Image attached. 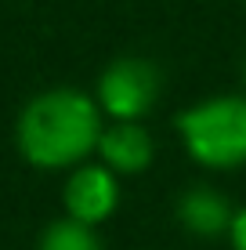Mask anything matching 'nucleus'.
Listing matches in <instances>:
<instances>
[{"label": "nucleus", "instance_id": "f257e3e1", "mask_svg": "<svg viewBox=\"0 0 246 250\" xmlns=\"http://www.w3.org/2000/svg\"><path fill=\"white\" fill-rule=\"evenodd\" d=\"M25 163L40 170L80 167L101 142V105L76 87H55L25 102L15 124Z\"/></svg>", "mask_w": 246, "mask_h": 250}, {"label": "nucleus", "instance_id": "f03ea898", "mask_svg": "<svg viewBox=\"0 0 246 250\" xmlns=\"http://www.w3.org/2000/svg\"><path fill=\"white\" fill-rule=\"evenodd\" d=\"M189 156L207 170H235L246 163V98L217 94L177 116Z\"/></svg>", "mask_w": 246, "mask_h": 250}, {"label": "nucleus", "instance_id": "7ed1b4c3", "mask_svg": "<svg viewBox=\"0 0 246 250\" xmlns=\"http://www.w3.org/2000/svg\"><path fill=\"white\" fill-rule=\"evenodd\" d=\"M159 98V69L141 55L113 58L98 76V105L116 124H138Z\"/></svg>", "mask_w": 246, "mask_h": 250}, {"label": "nucleus", "instance_id": "20e7f679", "mask_svg": "<svg viewBox=\"0 0 246 250\" xmlns=\"http://www.w3.org/2000/svg\"><path fill=\"white\" fill-rule=\"evenodd\" d=\"M62 203L65 214L80 225H101L116 214L120 207V182H116V170H109L105 163H80L73 167L69 182L62 188Z\"/></svg>", "mask_w": 246, "mask_h": 250}, {"label": "nucleus", "instance_id": "39448f33", "mask_svg": "<svg viewBox=\"0 0 246 250\" xmlns=\"http://www.w3.org/2000/svg\"><path fill=\"white\" fill-rule=\"evenodd\" d=\"M232 218H235L232 203L210 185H192V188H185V192L177 196V221H181L185 232H192V236H199V239L228 236Z\"/></svg>", "mask_w": 246, "mask_h": 250}, {"label": "nucleus", "instance_id": "423d86ee", "mask_svg": "<svg viewBox=\"0 0 246 250\" xmlns=\"http://www.w3.org/2000/svg\"><path fill=\"white\" fill-rule=\"evenodd\" d=\"M101 163L116 174H145L156 156V142L141 124H113L98 142Z\"/></svg>", "mask_w": 246, "mask_h": 250}, {"label": "nucleus", "instance_id": "0eeeda50", "mask_svg": "<svg viewBox=\"0 0 246 250\" xmlns=\"http://www.w3.org/2000/svg\"><path fill=\"white\" fill-rule=\"evenodd\" d=\"M37 250H105V243H101V236L91 225L62 218V221H51L44 229Z\"/></svg>", "mask_w": 246, "mask_h": 250}, {"label": "nucleus", "instance_id": "6e6552de", "mask_svg": "<svg viewBox=\"0 0 246 250\" xmlns=\"http://www.w3.org/2000/svg\"><path fill=\"white\" fill-rule=\"evenodd\" d=\"M228 243H232V250H246V207L235 210L232 229H228Z\"/></svg>", "mask_w": 246, "mask_h": 250}, {"label": "nucleus", "instance_id": "1a4fd4ad", "mask_svg": "<svg viewBox=\"0 0 246 250\" xmlns=\"http://www.w3.org/2000/svg\"><path fill=\"white\" fill-rule=\"evenodd\" d=\"M243 76H246V65H243Z\"/></svg>", "mask_w": 246, "mask_h": 250}]
</instances>
